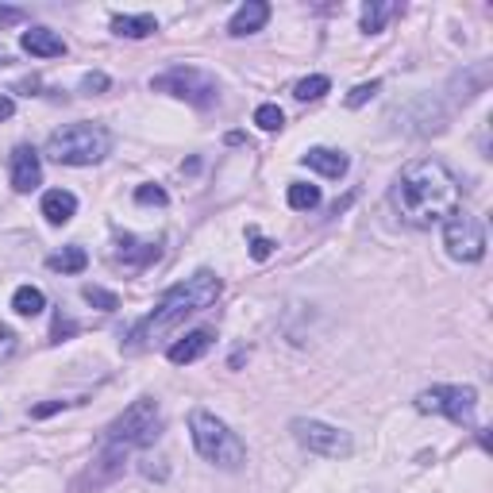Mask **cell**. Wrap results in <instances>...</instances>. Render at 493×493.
Returning a JSON list of instances; mask_svg holds the SVG:
<instances>
[{"instance_id":"obj_1","label":"cell","mask_w":493,"mask_h":493,"mask_svg":"<svg viewBox=\"0 0 493 493\" xmlns=\"http://www.w3.org/2000/svg\"><path fill=\"white\" fill-rule=\"evenodd\" d=\"M463 186L439 159H417L394 181V209L409 220L412 228L444 224L451 212H459Z\"/></svg>"},{"instance_id":"obj_2","label":"cell","mask_w":493,"mask_h":493,"mask_svg":"<svg viewBox=\"0 0 493 493\" xmlns=\"http://www.w3.org/2000/svg\"><path fill=\"white\" fill-rule=\"evenodd\" d=\"M162 432V409H159V401L154 397H139L132 401L120 417H116L108 424V432L105 439H100V455H97V474H89L93 478V486L100 482H108V478L120 474V466L124 459L132 455V451H143V447H151L154 439H159Z\"/></svg>"},{"instance_id":"obj_3","label":"cell","mask_w":493,"mask_h":493,"mask_svg":"<svg viewBox=\"0 0 493 493\" xmlns=\"http://www.w3.org/2000/svg\"><path fill=\"white\" fill-rule=\"evenodd\" d=\"M220 290H224V285H220V278L212 274V270H201V274H193V278H186L181 285H174V290L159 301V308H154V313L132 332V347L151 343L154 335L170 332V328H177L181 320H189L193 313H201V308L216 305Z\"/></svg>"},{"instance_id":"obj_4","label":"cell","mask_w":493,"mask_h":493,"mask_svg":"<svg viewBox=\"0 0 493 493\" xmlns=\"http://www.w3.org/2000/svg\"><path fill=\"white\" fill-rule=\"evenodd\" d=\"M112 151V132L100 124H66L58 132H50L43 154L58 166H97L100 159H108Z\"/></svg>"},{"instance_id":"obj_5","label":"cell","mask_w":493,"mask_h":493,"mask_svg":"<svg viewBox=\"0 0 493 493\" xmlns=\"http://www.w3.org/2000/svg\"><path fill=\"white\" fill-rule=\"evenodd\" d=\"M189 436H193V447H197V455L204 463L224 466V471H239L246 463V444L220 417H212L209 409L189 412Z\"/></svg>"},{"instance_id":"obj_6","label":"cell","mask_w":493,"mask_h":493,"mask_svg":"<svg viewBox=\"0 0 493 493\" xmlns=\"http://www.w3.org/2000/svg\"><path fill=\"white\" fill-rule=\"evenodd\" d=\"M151 89H154V93L181 97V100H189V105H197V108H212L216 97H220L216 77L204 74V70H197V66H174V70H166L162 77H154Z\"/></svg>"},{"instance_id":"obj_7","label":"cell","mask_w":493,"mask_h":493,"mask_svg":"<svg viewBox=\"0 0 493 493\" xmlns=\"http://www.w3.org/2000/svg\"><path fill=\"white\" fill-rule=\"evenodd\" d=\"M417 409L436 412V417H447L451 424H474L478 389L474 385H432L417 397Z\"/></svg>"},{"instance_id":"obj_8","label":"cell","mask_w":493,"mask_h":493,"mask_svg":"<svg viewBox=\"0 0 493 493\" xmlns=\"http://www.w3.org/2000/svg\"><path fill=\"white\" fill-rule=\"evenodd\" d=\"M290 432L293 439L301 444L305 451H313V455H324V459H347L355 451L351 444V436L343 432V428H332V424H324V420H305V417H297L290 424Z\"/></svg>"},{"instance_id":"obj_9","label":"cell","mask_w":493,"mask_h":493,"mask_svg":"<svg viewBox=\"0 0 493 493\" xmlns=\"http://www.w3.org/2000/svg\"><path fill=\"white\" fill-rule=\"evenodd\" d=\"M444 246L459 263H478L486 255V228L471 212H451L444 220Z\"/></svg>"},{"instance_id":"obj_10","label":"cell","mask_w":493,"mask_h":493,"mask_svg":"<svg viewBox=\"0 0 493 493\" xmlns=\"http://www.w3.org/2000/svg\"><path fill=\"white\" fill-rule=\"evenodd\" d=\"M162 246L159 239H139L132 231H124V236H116V246H112V263L127 270V274H143L151 263H159Z\"/></svg>"},{"instance_id":"obj_11","label":"cell","mask_w":493,"mask_h":493,"mask_svg":"<svg viewBox=\"0 0 493 493\" xmlns=\"http://www.w3.org/2000/svg\"><path fill=\"white\" fill-rule=\"evenodd\" d=\"M8 174H12V189H16V193H31V189H39V181H43V154L23 143V147L12 151Z\"/></svg>"},{"instance_id":"obj_12","label":"cell","mask_w":493,"mask_h":493,"mask_svg":"<svg viewBox=\"0 0 493 493\" xmlns=\"http://www.w3.org/2000/svg\"><path fill=\"white\" fill-rule=\"evenodd\" d=\"M20 47L35 58H62L66 55V39H62L58 31H50V28H28L20 35Z\"/></svg>"},{"instance_id":"obj_13","label":"cell","mask_w":493,"mask_h":493,"mask_svg":"<svg viewBox=\"0 0 493 493\" xmlns=\"http://www.w3.org/2000/svg\"><path fill=\"white\" fill-rule=\"evenodd\" d=\"M266 20H270V4H263V0H246L243 8H236V16L228 20V35H255V31H263L266 28Z\"/></svg>"},{"instance_id":"obj_14","label":"cell","mask_w":493,"mask_h":493,"mask_svg":"<svg viewBox=\"0 0 493 493\" xmlns=\"http://www.w3.org/2000/svg\"><path fill=\"white\" fill-rule=\"evenodd\" d=\"M301 166H308V170H316L324 177H343L351 159H347L343 151H332V147H313V151L301 154Z\"/></svg>"},{"instance_id":"obj_15","label":"cell","mask_w":493,"mask_h":493,"mask_svg":"<svg viewBox=\"0 0 493 493\" xmlns=\"http://www.w3.org/2000/svg\"><path fill=\"white\" fill-rule=\"evenodd\" d=\"M212 347V332L209 328H201V332H189L186 340H177L170 351H166V359L174 362V367H186V362H197L204 351Z\"/></svg>"},{"instance_id":"obj_16","label":"cell","mask_w":493,"mask_h":493,"mask_svg":"<svg viewBox=\"0 0 493 493\" xmlns=\"http://www.w3.org/2000/svg\"><path fill=\"white\" fill-rule=\"evenodd\" d=\"M74 212H77V197H74L70 189H50V193H43V216H47V224L62 228V224H70V220H74Z\"/></svg>"},{"instance_id":"obj_17","label":"cell","mask_w":493,"mask_h":493,"mask_svg":"<svg viewBox=\"0 0 493 493\" xmlns=\"http://www.w3.org/2000/svg\"><path fill=\"white\" fill-rule=\"evenodd\" d=\"M112 31L120 39H147L159 31V20L151 12H139V16H112Z\"/></svg>"},{"instance_id":"obj_18","label":"cell","mask_w":493,"mask_h":493,"mask_svg":"<svg viewBox=\"0 0 493 493\" xmlns=\"http://www.w3.org/2000/svg\"><path fill=\"white\" fill-rule=\"evenodd\" d=\"M47 266L55 270V274H82V270L89 266V255H85V246H66V251L50 255Z\"/></svg>"},{"instance_id":"obj_19","label":"cell","mask_w":493,"mask_h":493,"mask_svg":"<svg viewBox=\"0 0 493 493\" xmlns=\"http://www.w3.org/2000/svg\"><path fill=\"white\" fill-rule=\"evenodd\" d=\"M12 308H16L20 316H39L47 308V297H43V290H35V285H20V290L12 293Z\"/></svg>"},{"instance_id":"obj_20","label":"cell","mask_w":493,"mask_h":493,"mask_svg":"<svg viewBox=\"0 0 493 493\" xmlns=\"http://www.w3.org/2000/svg\"><path fill=\"white\" fill-rule=\"evenodd\" d=\"M285 201H290L293 212H313L316 204H320V189L308 186V181H293L290 193H285Z\"/></svg>"},{"instance_id":"obj_21","label":"cell","mask_w":493,"mask_h":493,"mask_svg":"<svg viewBox=\"0 0 493 493\" xmlns=\"http://www.w3.org/2000/svg\"><path fill=\"white\" fill-rule=\"evenodd\" d=\"M397 16V4H385V0H374V4L362 8V31L367 35H378L385 28V20Z\"/></svg>"},{"instance_id":"obj_22","label":"cell","mask_w":493,"mask_h":493,"mask_svg":"<svg viewBox=\"0 0 493 493\" xmlns=\"http://www.w3.org/2000/svg\"><path fill=\"white\" fill-rule=\"evenodd\" d=\"M328 89H332L328 77H324V74H313V77H305V82L293 85V97H297V100H320L324 93H328Z\"/></svg>"},{"instance_id":"obj_23","label":"cell","mask_w":493,"mask_h":493,"mask_svg":"<svg viewBox=\"0 0 493 493\" xmlns=\"http://www.w3.org/2000/svg\"><path fill=\"white\" fill-rule=\"evenodd\" d=\"M82 297H85V301L93 305V308H100V313H112V308H120V297L108 293V290H100V285H85Z\"/></svg>"},{"instance_id":"obj_24","label":"cell","mask_w":493,"mask_h":493,"mask_svg":"<svg viewBox=\"0 0 493 493\" xmlns=\"http://www.w3.org/2000/svg\"><path fill=\"white\" fill-rule=\"evenodd\" d=\"M255 124L263 127V132H281L285 112H281L278 105H258V108H255Z\"/></svg>"},{"instance_id":"obj_25","label":"cell","mask_w":493,"mask_h":493,"mask_svg":"<svg viewBox=\"0 0 493 493\" xmlns=\"http://www.w3.org/2000/svg\"><path fill=\"white\" fill-rule=\"evenodd\" d=\"M246 239H251V258H258V263L274 255V239L258 236V228H246Z\"/></svg>"},{"instance_id":"obj_26","label":"cell","mask_w":493,"mask_h":493,"mask_svg":"<svg viewBox=\"0 0 493 493\" xmlns=\"http://www.w3.org/2000/svg\"><path fill=\"white\" fill-rule=\"evenodd\" d=\"M382 89V82H362V85H355L351 93H347V108H359V105H367V100L374 97Z\"/></svg>"},{"instance_id":"obj_27","label":"cell","mask_w":493,"mask_h":493,"mask_svg":"<svg viewBox=\"0 0 493 493\" xmlns=\"http://www.w3.org/2000/svg\"><path fill=\"white\" fill-rule=\"evenodd\" d=\"M135 201H139V204H159V209H162V204L170 201V197H166L162 186H139V189H135Z\"/></svg>"},{"instance_id":"obj_28","label":"cell","mask_w":493,"mask_h":493,"mask_svg":"<svg viewBox=\"0 0 493 493\" xmlns=\"http://www.w3.org/2000/svg\"><path fill=\"white\" fill-rule=\"evenodd\" d=\"M108 85H112L108 74H85V77H82V89H85V93H105Z\"/></svg>"},{"instance_id":"obj_29","label":"cell","mask_w":493,"mask_h":493,"mask_svg":"<svg viewBox=\"0 0 493 493\" xmlns=\"http://www.w3.org/2000/svg\"><path fill=\"white\" fill-rule=\"evenodd\" d=\"M12 351H16V332H12L8 324H0V362H4Z\"/></svg>"},{"instance_id":"obj_30","label":"cell","mask_w":493,"mask_h":493,"mask_svg":"<svg viewBox=\"0 0 493 493\" xmlns=\"http://www.w3.org/2000/svg\"><path fill=\"white\" fill-rule=\"evenodd\" d=\"M70 401H50V405H39V409H31V417H50V412H58V409H66Z\"/></svg>"},{"instance_id":"obj_31","label":"cell","mask_w":493,"mask_h":493,"mask_svg":"<svg viewBox=\"0 0 493 493\" xmlns=\"http://www.w3.org/2000/svg\"><path fill=\"white\" fill-rule=\"evenodd\" d=\"M74 332H77V324L58 316V324H55V340H62V335H74Z\"/></svg>"},{"instance_id":"obj_32","label":"cell","mask_w":493,"mask_h":493,"mask_svg":"<svg viewBox=\"0 0 493 493\" xmlns=\"http://www.w3.org/2000/svg\"><path fill=\"white\" fill-rule=\"evenodd\" d=\"M23 12L20 8H0V23H20Z\"/></svg>"},{"instance_id":"obj_33","label":"cell","mask_w":493,"mask_h":493,"mask_svg":"<svg viewBox=\"0 0 493 493\" xmlns=\"http://www.w3.org/2000/svg\"><path fill=\"white\" fill-rule=\"evenodd\" d=\"M12 112H16V105H12V97H4V93H0V120H8Z\"/></svg>"}]
</instances>
